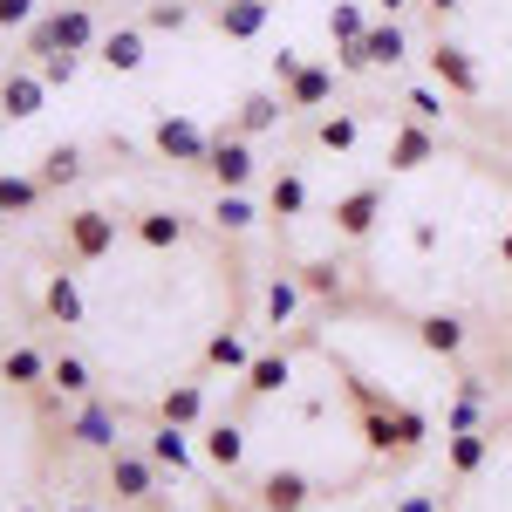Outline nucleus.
<instances>
[{
    "mask_svg": "<svg viewBox=\"0 0 512 512\" xmlns=\"http://www.w3.org/2000/svg\"><path fill=\"white\" fill-rule=\"evenodd\" d=\"M62 239H69V260H103V253H117V219L103 212V205H82V212H69L62 219Z\"/></svg>",
    "mask_w": 512,
    "mask_h": 512,
    "instance_id": "obj_1",
    "label": "nucleus"
},
{
    "mask_svg": "<svg viewBox=\"0 0 512 512\" xmlns=\"http://www.w3.org/2000/svg\"><path fill=\"white\" fill-rule=\"evenodd\" d=\"M431 76H437V89H444V96H458V103H478V96H485L478 62L458 48V41H444V35H437V48H431Z\"/></svg>",
    "mask_w": 512,
    "mask_h": 512,
    "instance_id": "obj_2",
    "label": "nucleus"
},
{
    "mask_svg": "<svg viewBox=\"0 0 512 512\" xmlns=\"http://www.w3.org/2000/svg\"><path fill=\"white\" fill-rule=\"evenodd\" d=\"M151 151H158L164 164H198V171H205L212 137H205L192 117H158V123H151Z\"/></svg>",
    "mask_w": 512,
    "mask_h": 512,
    "instance_id": "obj_3",
    "label": "nucleus"
},
{
    "mask_svg": "<svg viewBox=\"0 0 512 512\" xmlns=\"http://www.w3.org/2000/svg\"><path fill=\"white\" fill-rule=\"evenodd\" d=\"M253 499H260V512H308L315 506V478L294 472V465H274V472L253 485Z\"/></svg>",
    "mask_w": 512,
    "mask_h": 512,
    "instance_id": "obj_4",
    "label": "nucleus"
},
{
    "mask_svg": "<svg viewBox=\"0 0 512 512\" xmlns=\"http://www.w3.org/2000/svg\"><path fill=\"white\" fill-rule=\"evenodd\" d=\"M205 171L219 178V192H246V185H253V144H246L239 130H233V137L219 130L212 151H205Z\"/></svg>",
    "mask_w": 512,
    "mask_h": 512,
    "instance_id": "obj_5",
    "label": "nucleus"
},
{
    "mask_svg": "<svg viewBox=\"0 0 512 512\" xmlns=\"http://www.w3.org/2000/svg\"><path fill=\"white\" fill-rule=\"evenodd\" d=\"M383 185H355V192H342L335 198V233L342 239H369L376 233V219H383Z\"/></svg>",
    "mask_w": 512,
    "mask_h": 512,
    "instance_id": "obj_6",
    "label": "nucleus"
},
{
    "mask_svg": "<svg viewBox=\"0 0 512 512\" xmlns=\"http://www.w3.org/2000/svg\"><path fill=\"white\" fill-rule=\"evenodd\" d=\"M62 437L82 444V451H117V410H110V403H96V396H82V410L62 424Z\"/></svg>",
    "mask_w": 512,
    "mask_h": 512,
    "instance_id": "obj_7",
    "label": "nucleus"
},
{
    "mask_svg": "<svg viewBox=\"0 0 512 512\" xmlns=\"http://www.w3.org/2000/svg\"><path fill=\"white\" fill-rule=\"evenodd\" d=\"M110 492H117L123 506L151 499V492H158V465H151V451H110Z\"/></svg>",
    "mask_w": 512,
    "mask_h": 512,
    "instance_id": "obj_8",
    "label": "nucleus"
},
{
    "mask_svg": "<svg viewBox=\"0 0 512 512\" xmlns=\"http://www.w3.org/2000/svg\"><path fill=\"white\" fill-rule=\"evenodd\" d=\"M431 158H437V130H431V123H417V117H410V123H396L390 158H383V164H390V171H424Z\"/></svg>",
    "mask_w": 512,
    "mask_h": 512,
    "instance_id": "obj_9",
    "label": "nucleus"
},
{
    "mask_svg": "<svg viewBox=\"0 0 512 512\" xmlns=\"http://www.w3.org/2000/svg\"><path fill=\"white\" fill-rule=\"evenodd\" d=\"M267 7L274 0H219L212 7V28L226 41H253V35H267Z\"/></svg>",
    "mask_w": 512,
    "mask_h": 512,
    "instance_id": "obj_10",
    "label": "nucleus"
},
{
    "mask_svg": "<svg viewBox=\"0 0 512 512\" xmlns=\"http://www.w3.org/2000/svg\"><path fill=\"white\" fill-rule=\"evenodd\" d=\"M48 35H55V55H82V48H96V14L76 0V7L48 14Z\"/></svg>",
    "mask_w": 512,
    "mask_h": 512,
    "instance_id": "obj_11",
    "label": "nucleus"
},
{
    "mask_svg": "<svg viewBox=\"0 0 512 512\" xmlns=\"http://www.w3.org/2000/svg\"><path fill=\"white\" fill-rule=\"evenodd\" d=\"M287 376H294L287 349H267V355H253V362H246V383H239V396H246V403H260V396L287 390Z\"/></svg>",
    "mask_w": 512,
    "mask_h": 512,
    "instance_id": "obj_12",
    "label": "nucleus"
},
{
    "mask_svg": "<svg viewBox=\"0 0 512 512\" xmlns=\"http://www.w3.org/2000/svg\"><path fill=\"white\" fill-rule=\"evenodd\" d=\"M335 76L342 69H328V62H301V76L287 82V110H321L335 96Z\"/></svg>",
    "mask_w": 512,
    "mask_h": 512,
    "instance_id": "obj_13",
    "label": "nucleus"
},
{
    "mask_svg": "<svg viewBox=\"0 0 512 512\" xmlns=\"http://www.w3.org/2000/svg\"><path fill=\"white\" fill-rule=\"evenodd\" d=\"M198 417H205V383H171L158 396V424H178V431H192Z\"/></svg>",
    "mask_w": 512,
    "mask_h": 512,
    "instance_id": "obj_14",
    "label": "nucleus"
},
{
    "mask_svg": "<svg viewBox=\"0 0 512 512\" xmlns=\"http://www.w3.org/2000/svg\"><path fill=\"white\" fill-rule=\"evenodd\" d=\"M280 117H294V110H287V96H274V89H253V96H246V103H239V137H260V130H274Z\"/></svg>",
    "mask_w": 512,
    "mask_h": 512,
    "instance_id": "obj_15",
    "label": "nucleus"
},
{
    "mask_svg": "<svg viewBox=\"0 0 512 512\" xmlns=\"http://www.w3.org/2000/svg\"><path fill=\"white\" fill-rule=\"evenodd\" d=\"M362 55H369V69H396V62L410 55V35H403L390 14H383V21H376V28L362 35Z\"/></svg>",
    "mask_w": 512,
    "mask_h": 512,
    "instance_id": "obj_16",
    "label": "nucleus"
},
{
    "mask_svg": "<svg viewBox=\"0 0 512 512\" xmlns=\"http://www.w3.org/2000/svg\"><path fill=\"white\" fill-rule=\"evenodd\" d=\"M144 451H151V465H158V472H171V478L192 472V444H185V431H178V424H158Z\"/></svg>",
    "mask_w": 512,
    "mask_h": 512,
    "instance_id": "obj_17",
    "label": "nucleus"
},
{
    "mask_svg": "<svg viewBox=\"0 0 512 512\" xmlns=\"http://www.w3.org/2000/svg\"><path fill=\"white\" fill-rule=\"evenodd\" d=\"M485 458H492V437H485V431H451V437H444V465H451L458 478H472Z\"/></svg>",
    "mask_w": 512,
    "mask_h": 512,
    "instance_id": "obj_18",
    "label": "nucleus"
},
{
    "mask_svg": "<svg viewBox=\"0 0 512 512\" xmlns=\"http://www.w3.org/2000/svg\"><path fill=\"white\" fill-rule=\"evenodd\" d=\"M41 96H48L41 76H0V110L7 117H41Z\"/></svg>",
    "mask_w": 512,
    "mask_h": 512,
    "instance_id": "obj_19",
    "label": "nucleus"
},
{
    "mask_svg": "<svg viewBox=\"0 0 512 512\" xmlns=\"http://www.w3.org/2000/svg\"><path fill=\"white\" fill-rule=\"evenodd\" d=\"M198 451H205V465H219V472H239V458H246V431H239V424H212Z\"/></svg>",
    "mask_w": 512,
    "mask_h": 512,
    "instance_id": "obj_20",
    "label": "nucleus"
},
{
    "mask_svg": "<svg viewBox=\"0 0 512 512\" xmlns=\"http://www.w3.org/2000/svg\"><path fill=\"white\" fill-rule=\"evenodd\" d=\"M0 383H14V390L48 383V355H41V349H7V355H0Z\"/></svg>",
    "mask_w": 512,
    "mask_h": 512,
    "instance_id": "obj_21",
    "label": "nucleus"
},
{
    "mask_svg": "<svg viewBox=\"0 0 512 512\" xmlns=\"http://www.w3.org/2000/svg\"><path fill=\"white\" fill-rule=\"evenodd\" d=\"M35 178L48 185V192L76 185V178H82V151H76V144H48V151H41V171H35Z\"/></svg>",
    "mask_w": 512,
    "mask_h": 512,
    "instance_id": "obj_22",
    "label": "nucleus"
},
{
    "mask_svg": "<svg viewBox=\"0 0 512 512\" xmlns=\"http://www.w3.org/2000/svg\"><path fill=\"white\" fill-rule=\"evenodd\" d=\"M41 308L62 321V328H82V294H76V274H48V294H41Z\"/></svg>",
    "mask_w": 512,
    "mask_h": 512,
    "instance_id": "obj_23",
    "label": "nucleus"
},
{
    "mask_svg": "<svg viewBox=\"0 0 512 512\" xmlns=\"http://www.w3.org/2000/svg\"><path fill=\"white\" fill-rule=\"evenodd\" d=\"M417 342H424L431 355H458L465 349V321L458 315H424L417 321Z\"/></svg>",
    "mask_w": 512,
    "mask_h": 512,
    "instance_id": "obj_24",
    "label": "nucleus"
},
{
    "mask_svg": "<svg viewBox=\"0 0 512 512\" xmlns=\"http://www.w3.org/2000/svg\"><path fill=\"white\" fill-rule=\"evenodd\" d=\"M48 185L41 178H21V171H0V205H7V219H21V212H35Z\"/></svg>",
    "mask_w": 512,
    "mask_h": 512,
    "instance_id": "obj_25",
    "label": "nucleus"
},
{
    "mask_svg": "<svg viewBox=\"0 0 512 512\" xmlns=\"http://www.w3.org/2000/svg\"><path fill=\"white\" fill-rule=\"evenodd\" d=\"M267 212H274V219H301V212H308V178H301V171H280L274 192H267Z\"/></svg>",
    "mask_w": 512,
    "mask_h": 512,
    "instance_id": "obj_26",
    "label": "nucleus"
},
{
    "mask_svg": "<svg viewBox=\"0 0 512 512\" xmlns=\"http://www.w3.org/2000/svg\"><path fill=\"white\" fill-rule=\"evenodd\" d=\"M137 239H144L151 253H171V246L185 239V219H178V212H137Z\"/></svg>",
    "mask_w": 512,
    "mask_h": 512,
    "instance_id": "obj_27",
    "label": "nucleus"
},
{
    "mask_svg": "<svg viewBox=\"0 0 512 512\" xmlns=\"http://www.w3.org/2000/svg\"><path fill=\"white\" fill-rule=\"evenodd\" d=\"M246 362H253V349H246L239 328H219V335L205 342V369H239V376H246Z\"/></svg>",
    "mask_w": 512,
    "mask_h": 512,
    "instance_id": "obj_28",
    "label": "nucleus"
},
{
    "mask_svg": "<svg viewBox=\"0 0 512 512\" xmlns=\"http://www.w3.org/2000/svg\"><path fill=\"white\" fill-rule=\"evenodd\" d=\"M48 390L89 396V390H96V376H89V362H82V355H55V362H48Z\"/></svg>",
    "mask_w": 512,
    "mask_h": 512,
    "instance_id": "obj_29",
    "label": "nucleus"
},
{
    "mask_svg": "<svg viewBox=\"0 0 512 512\" xmlns=\"http://www.w3.org/2000/svg\"><path fill=\"white\" fill-rule=\"evenodd\" d=\"M103 62H110L117 76L144 69V35H137V28H117V35H103Z\"/></svg>",
    "mask_w": 512,
    "mask_h": 512,
    "instance_id": "obj_30",
    "label": "nucleus"
},
{
    "mask_svg": "<svg viewBox=\"0 0 512 512\" xmlns=\"http://www.w3.org/2000/svg\"><path fill=\"white\" fill-rule=\"evenodd\" d=\"M294 280H301V294H321V301H342V287H349V274L335 260H308Z\"/></svg>",
    "mask_w": 512,
    "mask_h": 512,
    "instance_id": "obj_31",
    "label": "nucleus"
},
{
    "mask_svg": "<svg viewBox=\"0 0 512 512\" xmlns=\"http://www.w3.org/2000/svg\"><path fill=\"white\" fill-rule=\"evenodd\" d=\"M355 137H362L355 110H335V117H321V123H315V144H321V151H335V158H342V151H355Z\"/></svg>",
    "mask_w": 512,
    "mask_h": 512,
    "instance_id": "obj_32",
    "label": "nucleus"
},
{
    "mask_svg": "<svg viewBox=\"0 0 512 512\" xmlns=\"http://www.w3.org/2000/svg\"><path fill=\"white\" fill-rule=\"evenodd\" d=\"M390 424H396V458L424 451V437H431V424H424V410H410V403H390Z\"/></svg>",
    "mask_w": 512,
    "mask_h": 512,
    "instance_id": "obj_33",
    "label": "nucleus"
},
{
    "mask_svg": "<svg viewBox=\"0 0 512 512\" xmlns=\"http://www.w3.org/2000/svg\"><path fill=\"white\" fill-rule=\"evenodd\" d=\"M328 35H335V48H355V41L369 35V21H362L355 0H335V7H328Z\"/></svg>",
    "mask_w": 512,
    "mask_h": 512,
    "instance_id": "obj_34",
    "label": "nucleus"
},
{
    "mask_svg": "<svg viewBox=\"0 0 512 512\" xmlns=\"http://www.w3.org/2000/svg\"><path fill=\"white\" fill-rule=\"evenodd\" d=\"M253 219H260V212L246 205V192H219V205H212V226H219V233H246Z\"/></svg>",
    "mask_w": 512,
    "mask_h": 512,
    "instance_id": "obj_35",
    "label": "nucleus"
},
{
    "mask_svg": "<svg viewBox=\"0 0 512 512\" xmlns=\"http://www.w3.org/2000/svg\"><path fill=\"white\" fill-rule=\"evenodd\" d=\"M294 308H301V280H274V287H267V321H274V328H287V321H294Z\"/></svg>",
    "mask_w": 512,
    "mask_h": 512,
    "instance_id": "obj_36",
    "label": "nucleus"
},
{
    "mask_svg": "<svg viewBox=\"0 0 512 512\" xmlns=\"http://www.w3.org/2000/svg\"><path fill=\"white\" fill-rule=\"evenodd\" d=\"M185 21H192L185 0H151V7H144V28H158V35H178Z\"/></svg>",
    "mask_w": 512,
    "mask_h": 512,
    "instance_id": "obj_37",
    "label": "nucleus"
},
{
    "mask_svg": "<svg viewBox=\"0 0 512 512\" xmlns=\"http://www.w3.org/2000/svg\"><path fill=\"white\" fill-rule=\"evenodd\" d=\"M403 110H410L417 123H437V117H444V96H437V89H410V96H403Z\"/></svg>",
    "mask_w": 512,
    "mask_h": 512,
    "instance_id": "obj_38",
    "label": "nucleus"
},
{
    "mask_svg": "<svg viewBox=\"0 0 512 512\" xmlns=\"http://www.w3.org/2000/svg\"><path fill=\"white\" fill-rule=\"evenodd\" d=\"M0 28H35V0H0Z\"/></svg>",
    "mask_w": 512,
    "mask_h": 512,
    "instance_id": "obj_39",
    "label": "nucleus"
},
{
    "mask_svg": "<svg viewBox=\"0 0 512 512\" xmlns=\"http://www.w3.org/2000/svg\"><path fill=\"white\" fill-rule=\"evenodd\" d=\"M69 76H76V55H48V62H41V82H48V89H62Z\"/></svg>",
    "mask_w": 512,
    "mask_h": 512,
    "instance_id": "obj_40",
    "label": "nucleus"
},
{
    "mask_svg": "<svg viewBox=\"0 0 512 512\" xmlns=\"http://www.w3.org/2000/svg\"><path fill=\"white\" fill-rule=\"evenodd\" d=\"M274 76H280V82L301 76V48H280V55H274Z\"/></svg>",
    "mask_w": 512,
    "mask_h": 512,
    "instance_id": "obj_41",
    "label": "nucleus"
},
{
    "mask_svg": "<svg viewBox=\"0 0 512 512\" xmlns=\"http://www.w3.org/2000/svg\"><path fill=\"white\" fill-rule=\"evenodd\" d=\"M424 7H431L437 21H444V14H458V7H465V0H424Z\"/></svg>",
    "mask_w": 512,
    "mask_h": 512,
    "instance_id": "obj_42",
    "label": "nucleus"
},
{
    "mask_svg": "<svg viewBox=\"0 0 512 512\" xmlns=\"http://www.w3.org/2000/svg\"><path fill=\"white\" fill-rule=\"evenodd\" d=\"M396 512H437V506H431V499H403Z\"/></svg>",
    "mask_w": 512,
    "mask_h": 512,
    "instance_id": "obj_43",
    "label": "nucleus"
},
{
    "mask_svg": "<svg viewBox=\"0 0 512 512\" xmlns=\"http://www.w3.org/2000/svg\"><path fill=\"white\" fill-rule=\"evenodd\" d=\"M376 7H383V14H390V21H396V14H403V7H410V0H376Z\"/></svg>",
    "mask_w": 512,
    "mask_h": 512,
    "instance_id": "obj_44",
    "label": "nucleus"
},
{
    "mask_svg": "<svg viewBox=\"0 0 512 512\" xmlns=\"http://www.w3.org/2000/svg\"><path fill=\"white\" fill-rule=\"evenodd\" d=\"M499 260H506V267H512V233H506V239H499Z\"/></svg>",
    "mask_w": 512,
    "mask_h": 512,
    "instance_id": "obj_45",
    "label": "nucleus"
},
{
    "mask_svg": "<svg viewBox=\"0 0 512 512\" xmlns=\"http://www.w3.org/2000/svg\"><path fill=\"white\" fill-rule=\"evenodd\" d=\"M62 512H96V506H62Z\"/></svg>",
    "mask_w": 512,
    "mask_h": 512,
    "instance_id": "obj_46",
    "label": "nucleus"
},
{
    "mask_svg": "<svg viewBox=\"0 0 512 512\" xmlns=\"http://www.w3.org/2000/svg\"><path fill=\"white\" fill-rule=\"evenodd\" d=\"M0 226H7V205H0Z\"/></svg>",
    "mask_w": 512,
    "mask_h": 512,
    "instance_id": "obj_47",
    "label": "nucleus"
},
{
    "mask_svg": "<svg viewBox=\"0 0 512 512\" xmlns=\"http://www.w3.org/2000/svg\"><path fill=\"white\" fill-rule=\"evenodd\" d=\"M14 512H35V506H14Z\"/></svg>",
    "mask_w": 512,
    "mask_h": 512,
    "instance_id": "obj_48",
    "label": "nucleus"
}]
</instances>
